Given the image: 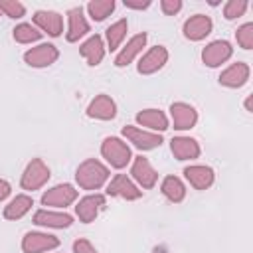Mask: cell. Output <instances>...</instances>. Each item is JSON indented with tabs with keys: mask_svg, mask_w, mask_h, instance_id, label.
Returning <instances> with one entry per match:
<instances>
[{
	"mask_svg": "<svg viewBox=\"0 0 253 253\" xmlns=\"http://www.w3.org/2000/svg\"><path fill=\"white\" fill-rule=\"evenodd\" d=\"M111 180V170L107 164H103L97 158H87L83 160L77 170H75V182L81 190L87 192H95L101 190L103 186H107V182Z\"/></svg>",
	"mask_w": 253,
	"mask_h": 253,
	"instance_id": "cell-1",
	"label": "cell"
},
{
	"mask_svg": "<svg viewBox=\"0 0 253 253\" xmlns=\"http://www.w3.org/2000/svg\"><path fill=\"white\" fill-rule=\"evenodd\" d=\"M101 156L107 160V164L115 170H123L132 160V150L126 140L121 136H107L101 142Z\"/></svg>",
	"mask_w": 253,
	"mask_h": 253,
	"instance_id": "cell-2",
	"label": "cell"
},
{
	"mask_svg": "<svg viewBox=\"0 0 253 253\" xmlns=\"http://www.w3.org/2000/svg\"><path fill=\"white\" fill-rule=\"evenodd\" d=\"M49 178H51L49 166L42 158H32L20 176V188L26 192H36L42 190L49 182Z\"/></svg>",
	"mask_w": 253,
	"mask_h": 253,
	"instance_id": "cell-3",
	"label": "cell"
},
{
	"mask_svg": "<svg viewBox=\"0 0 253 253\" xmlns=\"http://www.w3.org/2000/svg\"><path fill=\"white\" fill-rule=\"evenodd\" d=\"M121 134H123V140L130 142V144H132L136 150H140V152L154 150V148H158V146L164 142V140H162V134L150 132V130L140 128V126H136V125H125L123 130H121Z\"/></svg>",
	"mask_w": 253,
	"mask_h": 253,
	"instance_id": "cell-4",
	"label": "cell"
},
{
	"mask_svg": "<svg viewBox=\"0 0 253 253\" xmlns=\"http://www.w3.org/2000/svg\"><path fill=\"white\" fill-rule=\"evenodd\" d=\"M77 196H79V192L75 190V186L73 184H67V182H63V184H55V186H51V188H47L43 194H42V206H45V208H55V210H65L67 206H71L75 200H77Z\"/></svg>",
	"mask_w": 253,
	"mask_h": 253,
	"instance_id": "cell-5",
	"label": "cell"
},
{
	"mask_svg": "<svg viewBox=\"0 0 253 253\" xmlns=\"http://www.w3.org/2000/svg\"><path fill=\"white\" fill-rule=\"evenodd\" d=\"M130 178L140 190H152L158 184V172L150 164V160L142 154L132 156L130 160Z\"/></svg>",
	"mask_w": 253,
	"mask_h": 253,
	"instance_id": "cell-6",
	"label": "cell"
},
{
	"mask_svg": "<svg viewBox=\"0 0 253 253\" xmlns=\"http://www.w3.org/2000/svg\"><path fill=\"white\" fill-rule=\"evenodd\" d=\"M168 57H170V53H168V47L166 45H160V43L158 45H152L146 51H142V55L138 57L136 71L140 75H152V73L160 71L168 63Z\"/></svg>",
	"mask_w": 253,
	"mask_h": 253,
	"instance_id": "cell-7",
	"label": "cell"
},
{
	"mask_svg": "<svg viewBox=\"0 0 253 253\" xmlns=\"http://www.w3.org/2000/svg\"><path fill=\"white\" fill-rule=\"evenodd\" d=\"M233 55V45L227 40H213L210 43H206V47L202 49V63L206 67H221L223 63H227Z\"/></svg>",
	"mask_w": 253,
	"mask_h": 253,
	"instance_id": "cell-8",
	"label": "cell"
},
{
	"mask_svg": "<svg viewBox=\"0 0 253 253\" xmlns=\"http://www.w3.org/2000/svg\"><path fill=\"white\" fill-rule=\"evenodd\" d=\"M57 59H59V49H57L53 43H47V42L38 43V45H32L30 49L24 51V61H26V65L36 67V69L49 67V65H53Z\"/></svg>",
	"mask_w": 253,
	"mask_h": 253,
	"instance_id": "cell-9",
	"label": "cell"
},
{
	"mask_svg": "<svg viewBox=\"0 0 253 253\" xmlns=\"http://www.w3.org/2000/svg\"><path fill=\"white\" fill-rule=\"evenodd\" d=\"M105 192L111 198H121V200H126V202H134V200L142 198V190L126 174H115L107 182V190Z\"/></svg>",
	"mask_w": 253,
	"mask_h": 253,
	"instance_id": "cell-10",
	"label": "cell"
},
{
	"mask_svg": "<svg viewBox=\"0 0 253 253\" xmlns=\"http://www.w3.org/2000/svg\"><path fill=\"white\" fill-rule=\"evenodd\" d=\"M107 206V196L95 192V194H87L83 198H79V202L75 204V215L81 223H93L99 213L105 210Z\"/></svg>",
	"mask_w": 253,
	"mask_h": 253,
	"instance_id": "cell-11",
	"label": "cell"
},
{
	"mask_svg": "<svg viewBox=\"0 0 253 253\" xmlns=\"http://www.w3.org/2000/svg\"><path fill=\"white\" fill-rule=\"evenodd\" d=\"M146 42H148V34L146 32H140V34H134L115 55V67L123 69L126 65H130L134 59H138L142 55V49L146 47Z\"/></svg>",
	"mask_w": 253,
	"mask_h": 253,
	"instance_id": "cell-12",
	"label": "cell"
},
{
	"mask_svg": "<svg viewBox=\"0 0 253 253\" xmlns=\"http://www.w3.org/2000/svg\"><path fill=\"white\" fill-rule=\"evenodd\" d=\"M59 237L45 233V231H28L22 237V251L24 253H47L59 247Z\"/></svg>",
	"mask_w": 253,
	"mask_h": 253,
	"instance_id": "cell-13",
	"label": "cell"
},
{
	"mask_svg": "<svg viewBox=\"0 0 253 253\" xmlns=\"http://www.w3.org/2000/svg\"><path fill=\"white\" fill-rule=\"evenodd\" d=\"M32 223L38 227H45V229H65L73 225V215L67 211L42 208L32 215Z\"/></svg>",
	"mask_w": 253,
	"mask_h": 253,
	"instance_id": "cell-14",
	"label": "cell"
},
{
	"mask_svg": "<svg viewBox=\"0 0 253 253\" xmlns=\"http://www.w3.org/2000/svg\"><path fill=\"white\" fill-rule=\"evenodd\" d=\"M91 32L89 20L85 16V10L81 6H73L67 10V30H65V40L69 43H75L83 40Z\"/></svg>",
	"mask_w": 253,
	"mask_h": 253,
	"instance_id": "cell-15",
	"label": "cell"
},
{
	"mask_svg": "<svg viewBox=\"0 0 253 253\" xmlns=\"http://www.w3.org/2000/svg\"><path fill=\"white\" fill-rule=\"evenodd\" d=\"M32 22L42 34H47L49 38H59L63 34V16L55 10H36Z\"/></svg>",
	"mask_w": 253,
	"mask_h": 253,
	"instance_id": "cell-16",
	"label": "cell"
},
{
	"mask_svg": "<svg viewBox=\"0 0 253 253\" xmlns=\"http://www.w3.org/2000/svg\"><path fill=\"white\" fill-rule=\"evenodd\" d=\"M85 115L93 121H113L117 117V103L111 95L99 93L89 101Z\"/></svg>",
	"mask_w": 253,
	"mask_h": 253,
	"instance_id": "cell-17",
	"label": "cell"
},
{
	"mask_svg": "<svg viewBox=\"0 0 253 253\" xmlns=\"http://www.w3.org/2000/svg\"><path fill=\"white\" fill-rule=\"evenodd\" d=\"M168 111H170V121H172L174 130H180V132L182 130H190L198 123V111L190 103L174 101Z\"/></svg>",
	"mask_w": 253,
	"mask_h": 253,
	"instance_id": "cell-18",
	"label": "cell"
},
{
	"mask_svg": "<svg viewBox=\"0 0 253 253\" xmlns=\"http://www.w3.org/2000/svg\"><path fill=\"white\" fill-rule=\"evenodd\" d=\"M211 30H213V22L206 14H194L182 26V34L190 42H202V40H206L211 34Z\"/></svg>",
	"mask_w": 253,
	"mask_h": 253,
	"instance_id": "cell-19",
	"label": "cell"
},
{
	"mask_svg": "<svg viewBox=\"0 0 253 253\" xmlns=\"http://www.w3.org/2000/svg\"><path fill=\"white\" fill-rule=\"evenodd\" d=\"M249 75H251L249 63H245V61H235V63L227 65V67L219 73L217 81H219L221 87L239 89V87H243V85L249 81Z\"/></svg>",
	"mask_w": 253,
	"mask_h": 253,
	"instance_id": "cell-20",
	"label": "cell"
},
{
	"mask_svg": "<svg viewBox=\"0 0 253 253\" xmlns=\"http://www.w3.org/2000/svg\"><path fill=\"white\" fill-rule=\"evenodd\" d=\"M134 121H136V126L146 128L150 132H158V134H162L164 130L170 128V121H168L166 113L160 111V109H154V107L138 111L136 117H134Z\"/></svg>",
	"mask_w": 253,
	"mask_h": 253,
	"instance_id": "cell-21",
	"label": "cell"
},
{
	"mask_svg": "<svg viewBox=\"0 0 253 253\" xmlns=\"http://www.w3.org/2000/svg\"><path fill=\"white\" fill-rule=\"evenodd\" d=\"M170 152L174 154L176 160L186 162V160H196V158H200L202 148H200V142H198L196 138L178 134V136H172V140H170Z\"/></svg>",
	"mask_w": 253,
	"mask_h": 253,
	"instance_id": "cell-22",
	"label": "cell"
},
{
	"mask_svg": "<svg viewBox=\"0 0 253 253\" xmlns=\"http://www.w3.org/2000/svg\"><path fill=\"white\" fill-rule=\"evenodd\" d=\"M184 178L194 190H208L215 182V172L206 164H190L184 168Z\"/></svg>",
	"mask_w": 253,
	"mask_h": 253,
	"instance_id": "cell-23",
	"label": "cell"
},
{
	"mask_svg": "<svg viewBox=\"0 0 253 253\" xmlns=\"http://www.w3.org/2000/svg\"><path fill=\"white\" fill-rule=\"evenodd\" d=\"M79 53H81V57L87 61V65H91V67L101 65V61L105 59V53H107L103 36H99V34L89 36L85 42H81Z\"/></svg>",
	"mask_w": 253,
	"mask_h": 253,
	"instance_id": "cell-24",
	"label": "cell"
},
{
	"mask_svg": "<svg viewBox=\"0 0 253 253\" xmlns=\"http://www.w3.org/2000/svg\"><path fill=\"white\" fill-rule=\"evenodd\" d=\"M32 206H34V198H32L30 194H16V196L4 206L2 215H4V219H8V221H18V219H22V217L32 210Z\"/></svg>",
	"mask_w": 253,
	"mask_h": 253,
	"instance_id": "cell-25",
	"label": "cell"
},
{
	"mask_svg": "<svg viewBox=\"0 0 253 253\" xmlns=\"http://www.w3.org/2000/svg\"><path fill=\"white\" fill-rule=\"evenodd\" d=\"M126 32H128V20L126 18H121L117 22H113L107 30H105V47L109 51H119L123 47V42L126 38Z\"/></svg>",
	"mask_w": 253,
	"mask_h": 253,
	"instance_id": "cell-26",
	"label": "cell"
},
{
	"mask_svg": "<svg viewBox=\"0 0 253 253\" xmlns=\"http://www.w3.org/2000/svg\"><path fill=\"white\" fill-rule=\"evenodd\" d=\"M160 192H162V196H164L168 202L180 204V202H184V198H186V184L182 182V178H178V176H174V174H168V176H164V180L160 182Z\"/></svg>",
	"mask_w": 253,
	"mask_h": 253,
	"instance_id": "cell-27",
	"label": "cell"
},
{
	"mask_svg": "<svg viewBox=\"0 0 253 253\" xmlns=\"http://www.w3.org/2000/svg\"><path fill=\"white\" fill-rule=\"evenodd\" d=\"M42 36H43V34H42L34 24H30V22H20V24H16L14 30H12V38H14L18 43H22V45L36 43V42L42 40Z\"/></svg>",
	"mask_w": 253,
	"mask_h": 253,
	"instance_id": "cell-28",
	"label": "cell"
},
{
	"mask_svg": "<svg viewBox=\"0 0 253 253\" xmlns=\"http://www.w3.org/2000/svg\"><path fill=\"white\" fill-rule=\"evenodd\" d=\"M115 8H117L115 0H91L85 6V12L93 22H103L115 12Z\"/></svg>",
	"mask_w": 253,
	"mask_h": 253,
	"instance_id": "cell-29",
	"label": "cell"
},
{
	"mask_svg": "<svg viewBox=\"0 0 253 253\" xmlns=\"http://www.w3.org/2000/svg\"><path fill=\"white\" fill-rule=\"evenodd\" d=\"M235 42L241 49H253V22H245L235 30Z\"/></svg>",
	"mask_w": 253,
	"mask_h": 253,
	"instance_id": "cell-30",
	"label": "cell"
},
{
	"mask_svg": "<svg viewBox=\"0 0 253 253\" xmlns=\"http://www.w3.org/2000/svg\"><path fill=\"white\" fill-rule=\"evenodd\" d=\"M247 6H249L247 0H227V2L223 4V18H225L227 22L237 20V18H241V16L247 12Z\"/></svg>",
	"mask_w": 253,
	"mask_h": 253,
	"instance_id": "cell-31",
	"label": "cell"
},
{
	"mask_svg": "<svg viewBox=\"0 0 253 253\" xmlns=\"http://www.w3.org/2000/svg\"><path fill=\"white\" fill-rule=\"evenodd\" d=\"M0 10L4 16L12 18V20H20L26 16V6L18 0H0Z\"/></svg>",
	"mask_w": 253,
	"mask_h": 253,
	"instance_id": "cell-32",
	"label": "cell"
},
{
	"mask_svg": "<svg viewBox=\"0 0 253 253\" xmlns=\"http://www.w3.org/2000/svg\"><path fill=\"white\" fill-rule=\"evenodd\" d=\"M182 0H160V10L164 16H176L182 10Z\"/></svg>",
	"mask_w": 253,
	"mask_h": 253,
	"instance_id": "cell-33",
	"label": "cell"
},
{
	"mask_svg": "<svg viewBox=\"0 0 253 253\" xmlns=\"http://www.w3.org/2000/svg\"><path fill=\"white\" fill-rule=\"evenodd\" d=\"M73 253H99V251L95 249V245L89 239L79 237V239L73 241Z\"/></svg>",
	"mask_w": 253,
	"mask_h": 253,
	"instance_id": "cell-34",
	"label": "cell"
},
{
	"mask_svg": "<svg viewBox=\"0 0 253 253\" xmlns=\"http://www.w3.org/2000/svg\"><path fill=\"white\" fill-rule=\"evenodd\" d=\"M128 10H146V8H150V0H125L123 2Z\"/></svg>",
	"mask_w": 253,
	"mask_h": 253,
	"instance_id": "cell-35",
	"label": "cell"
},
{
	"mask_svg": "<svg viewBox=\"0 0 253 253\" xmlns=\"http://www.w3.org/2000/svg\"><path fill=\"white\" fill-rule=\"evenodd\" d=\"M10 194H12V186H10V182L4 180V178H0V202H4Z\"/></svg>",
	"mask_w": 253,
	"mask_h": 253,
	"instance_id": "cell-36",
	"label": "cell"
},
{
	"mask_svg": "<svg viewBox=\"0 0 253 253\" xmlns=\"http://www.w3.org/2000/svg\"><path fill=\"white\" fill-rule=\"evenodd\" d=\"M251 103H253V95H247V99H245V103H243V107H245V111H247V113H253Z\"/></svg>",
	"mask_w": 253,
	"mask_h": 253,
	"instance_id": "cell-37",
	"label": "cell"
},
{
	"mask_svg": "<svg viewBox=\"0 0 253 253\" xmlns=\"http://www.w3.org/2000/svg\"><path fill=\"white\" fill-rule=\"evenodd\" d=\"M0 14H2V10H0Z\"/></svg>",
	"mask_w": 253,
	"mask_h": 253,
	"instance_id": "cell-38",
	"label": "cell"
}]
</instances>
